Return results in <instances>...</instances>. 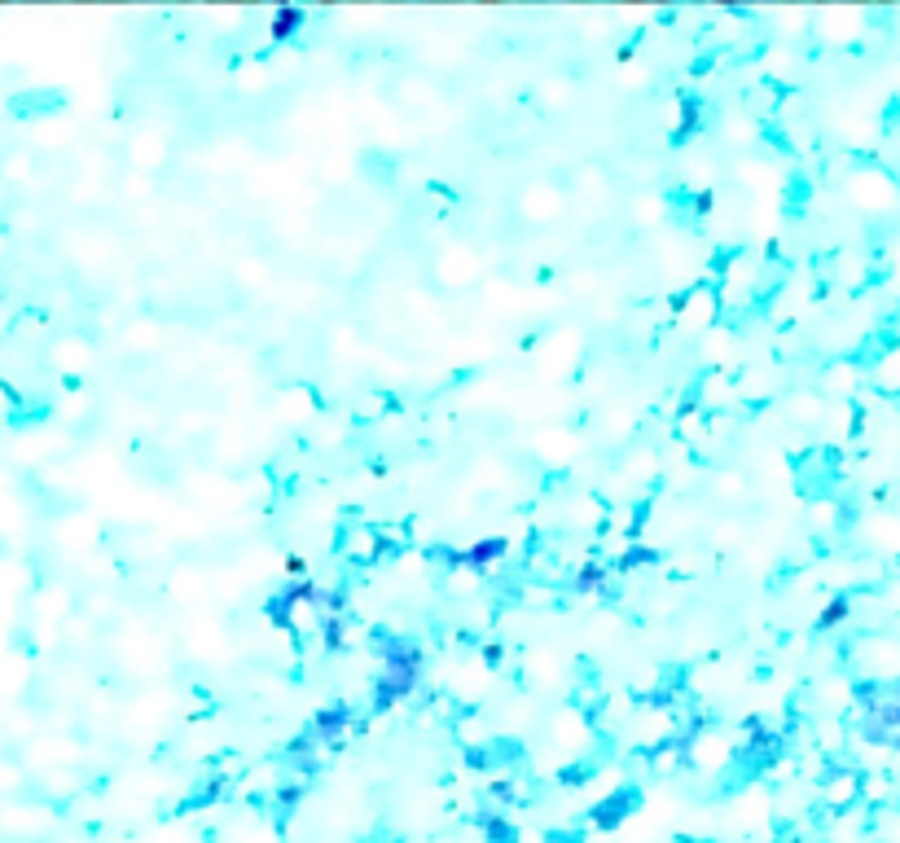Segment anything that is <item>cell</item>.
<instances>
[{"label":"cell","instance_id":"obj_1","mask_svg":"<svg viewBox=\"0 0 900 843\" xmlns=\"http://www.w3.org/2000/svg\"><path fill=\"white\" fill-rule=\"evenodd\" d=\"M374 650L382 655V681L374 685V707L387 712L396 707V698H408L417 690V676H422V650L405 637H391V633H374Z\"/></svg>","mask_w":900,"mask_h":843},{"label":"cell","instance_id":"obj_2","mask_svg":"<svg viewBox=\"0 0 900 843\" xmlns=\"http://www.w3.org/2000/svg\"><path fill=\"white\" fill-rule=\"evenodd\" d=\"M303 602H308V607H312V602H321V589H317V584H312V580H299V584H291V589H286L282 598H273V602L263 607V615H268V619H273L277 628H286V633H294V619H291V611H294V607H303Z\"/></svg>","mask_w":900,"mask_h":843},{"label":"cell","instance_id":"obj_3","mask_svg":"<svg viewBox=\"0 0 900 843\" xmlns=\"http://www.w3.org/2000/svg\"><path fill=\"white\" fill-rule=\"evenodd\" d=\"M637 804H641V795L633 790V786H624V790L607 795L602 804H593V809H589V821H593L598 830H615V826H624V817L633 813Z\"/></svg>","mask_w":900,"mask_h":843},{"label":"cell","instance_id":"obj_4","mask_svg":"<svg viewBox=\"0 0 900 843\" xmlns=\"http://www.w3.org/2000/svg\"><path fill=\"white\" fill-rule=\"evenodd\" d=\"M348 725H351V707L348 703H330V707H321L312 716V738L317 742H339Z\"/></svg>","mask_w":900,"mask_h":843},{"label":"cell","instance_id":"obj_5","mask_svg":"<svg viewBox=\"0 0 900 843\" xmlns=\"http://www.w3.org/2000/svg\"><path fill=\"white\" fill-rule=\"evenodd\" d=\"M510 550V541L505 536H493V541H479V545H470L462 550V567H474V571H484V567H493L501 553Z\"/></svg>","mask_w":900,"mask_h":843},{"label":"cell","instance_id":"obj_6","mask_svg":"<svg viewBox=\"0 0 900 843\" xmlns=\"http://www.w3.org/2000/svg\"><path fill=\"white\" fill-rule=\"evenodd\" d=\"M303 23V9H294V5H282L277 14H273V23H268V35L273 40H291L294 31Z\"/></svg>","mask_w":900,"mask_h":843},{"label":"cell","instance_id":"obj_7","mask_svg":"<svg viewBox=\"0 0 900 843\" xmlns=\"http://www.w3.org/2000/svg\"><path fill=\"white\" fill-rule=\"evenodd\" d=\"M479 826H484V835H488V843H519V830L505 821V817H496V813H479Z\"/></svg>","mask_w":900,"mask_h":843},{"label":"cell","instance_id":"obj_8","mask_svg":"<svg viewBox=\"0 0 900 843\" xmlns=\"http://www.w3.org/2000/svg\"><path fill=\"white\" fill-rule=\"evenodd\" d=\"M694 128H698V101H681V123H676V132H672V146H685Z\"/></svg>","mask_w":900,"mask_h":843},{"label":"cell","instance_id":"obj_9","mask_svg":"<svg viewBox=\"0 0 900 843\" xmlns=\"http://www.w3.org/2000/svg\"><path fill=\"white\" fill-rule=\"evenodd\" d=\"M602 584H607V567H602V562H584L580 576H576V589H580V593H598Z\"/></svg>","mask_w":900,"mask_h":843},{"label":"cell","instance_id":"obj_10","mask_svg":"<svg viewBox=\"0 0 900 843\" xmlns=\"http://www.w3.org/2000/svg\"><path fill=\"white\" fill-rule=\"evenodd\" d=\"M646 562H659V553L646 550V545H633V550H624V558L615 562L619 571H633V567H646Z\"/></svg>","mask_w":900,"mask_h":843},{"label":"cell","instance_id":"obj_11","mask_svg":"<svg viewBox=\"0 0 900 843\" xmlns=\"http://www.w3.org/2000/svg\"><path fill=\"white\" fill-rule=\"evenodd\" d=\"M325 646H330V650H339V646H343V624H339V615H330V619H325Z\"/></svg>","mask_w":900,"mask_h":843},{"label":"cell","instance_id":"obj_12","mask_svg":"<svg viewBox=\"0 0 900 843\" xmlns=\"http://www.w3.org/2000/svg\"><path fill=\"white\" fill-rule=\"evenodd\" d=\"M299 795H303V790H299V786H286V790H282V795H277V804H282V813H294V804H299Z\"/></svg>","mask_w":900,"mask_h":843},{"label":"cell","instance_id":"obj_13","mask_svg":"<svg viewBox=\"0 0 900 843\" xmlns=\"http://www.w3.org/2000/svg\"><path fill=\"white\" fill-rule=\"evenodd\" d=\"M321 602H325L330 611L339 615V611H343V607H348V593H343V589H339V593H321Z\"/></svg>","mask_w":900,"mask_h":843},{"label":"cell","instance_id":"obj_14","mask_svg":"<svg viewBox=\"0 0 900 843\" xmlns=\"http://www.w3.org/2000/svg\"><path fill=\"white\" fill-rule=\"evenodd\" d=\"M312 747H317V738H312V733H303V738H294L286 752H291V756H303V752H312Z\"/></svg>","mask_w":900,"mask_h":843},{"label":"cell","instance_id":"obj_15","mask_svg":"<svg viewBox=\"0 0 900 843\" xmlns=\"http://www.w3.org/2000/svg\"><path fill=\"white\" fill-rule=\"evenodd\" d=\"M584 778H589V773H584V769H567V773H562V782H567V786H580Z\"/></svg>","mask_w":900,"mask_h":843},{"label":"cell","instance_id":"obj_16","mask_svg":"<svg viewBox=\"0 0 900 843\" xmlns=\"http://www.w3.org/2000/svg\"><path fill=\"white\" fill-rule=\"evenodd\" d=\"M843 611H847V607H843V602H835V607H830V611L821 615V624H835V619H839Z\"/></svg>","mask_w":900,"mask_h":843},{"label":"cell","instance_id":"obj_17","mask_svg":"<svg viewBox=\"0 0 900 843\" xmlns=\"http://www.w3.org/2000/svg\"><path fill=\"white\" fill-rule=\"evenodd\" d=\"M550 843H580V835H567V830H553Z\"/></svg>","mask_w":900,"mask_h":843},{"label":"cell","instance_id":"obj_18","mask_svg":"<svg viewBox=\"0 0 900 843\" xmlns=\"http://www.w3.org/2000/svg\"><path fill=\"white\" fill-rule=\"evenodd\" d=\"M286 571H291V576H299V571H303V558H299V553H291V558H286Z\"/></svg>","mask_w":900,"mask_h":843}]
</instances>
